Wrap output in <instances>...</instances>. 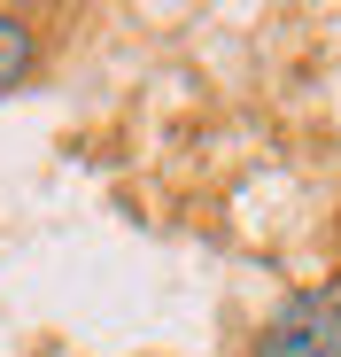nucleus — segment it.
I'll return each instance as SVG.
<instances>
[{"mask_svg":"<svg viewBox=\"0 0 341 357\" xmlns=\"http://www.w3.org/2000/svg\"><path fill=\"white\" fill-rule=\"evenodd\" d=\"M256 357H341V287H303L256 334Z\"/></svg>","mask_w":341,"mask_h":357,"instance_id":"obj_1","label":"nucleus"},{"mask_svg":"<svg viewBox=\"0 0 341 357\" xmlns=\"http://www.w3.org/2000/svg\"><path fill=\"white\" fill-rule=\"evenodd\" d=\"M31 70H39V31H31V16L0 8V93L31 86Z\"/></svg>","mask_w":341,"mask_h":357,"instance_id":"obj_2","label":"nucleus"}]
</instances>
